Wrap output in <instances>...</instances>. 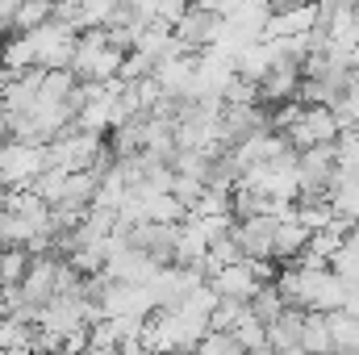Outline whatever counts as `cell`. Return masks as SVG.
Masks as SVG:
<instances>
[{"mask_svg":"<svg viewBox=\"0 0 359 355\" xmlns=\"http://www.w3.org/2000/svg\"><path fill=\"white\" fill-rule=\"evenodd\" d=\"M29 272V251L25 247H8L0 251V293H13Z\"/></svg>","mask_w":359,"mask_h":355,"instance_id":"4fadbf2b","label":"cell"},{"mask_svg":"<svg viewBox=\"0 0 359 355\" xmlns=\"http://www.w3.org/2000/svg\"><path fill=\"white\" fill-rule=\"evenodd\" d=\"M301 351L305 355H330V335H326V318H322V314H305Z\"/></svg>","mask_w":359,"mask_h":355,"instance_id":"2e32d148","label":"cell"},{"mask_svg":"<svg viewBox=\"0 0 359 355\" xmlns=\"http://www.w3.org/2000/svg\"><path fill=\"white\" fill-rule=\"evenodd\" d=\"M121 59L126 55L109 46L104 29H88V34H76V51H72L67 76L80 80V84H109V80H117Z\"/></svg>","mask_w":359,"mask_h":355,"instance_id":"7a4b0ae2","label":"cell"},{"mask_svg":"<svg viewBox=\"0 0 359 355\" xmlns=\"http://www.w3.org/2000/svg\"><path fill=\"white\" fill-rule=\"evenodd\" d=\"M205 284L213 288L217 301H238V305H247V301L259 293L255 267L247 264V260H238V264H230V267H213V272H205Z\"/></svg>","mask_w":359,"mask_h":355,"instance_id":"ba28073f","label":"cell"},{"mask_svg":"<svg viewBox=\"0 0 359 355\" xmlns=\"http://www.w3.org/2000/svg\"><path fill=\"white\" fill-rule=\"evenodd\" d=\"M34 339V326L17 322V318H4L0 322V351H13V347H29Z\"/></svg>","mask_w":359,"mask_h":355,"instance_id":"d6986e66","label":"cell"},{"mask_svg":"<svg viewBox=\"0 0 359 355\" xmlns=\"http://www.w3.org/2000/svg\"><path fill=\"white\" fill-rule=\"evenodd\" d=\"M196 355H247L238 343H234V335H222V330H209L201 343H196Z\"/></svg>","mask_w":359,"mask_h":355,"instance_id":"ffe728a7","label":"cell"},{"mask_svg":"<svg viewBox=\"0 0 359 355\" xmlns=\"http://www.w3.org/2000/svg\"><path fill=\"white\" fill-rule=\"evenodd\" d=\"M247 318V305H238V301H217V309L209 314V330H222V335H230L238 322Z\"/></svg>","mask_w":359,"mask_h":355,"instance_id":"ac0fdd59","label":"cell"},{"mask_svg":"<svg viewBox=\"0 0 359 355\" xmlns=\"http://www.w3.org/2000/svg\"><path fill=\"white\" fill-rule=\"evenodd\" d=\"M205 255H209L205 234L184 217L176 226V260H172V267H201V272H205Z\"/></svg>","mask_w":359,"mask_h":355,"instance_id":"7c38bea8","label":"cell"},{"mask_svg":"<svg viewBox=\"0 0 359 355\" xmlns=\"http://www.w3.org/2000/svg\"><path fill=\"white\" fill-rule=\"evenodd\" d=\"M292 172H297V196H326V192H330V184H334V172H339L334 142L301 151Z\"/></svg>","mask_w":359,"mask_h":355,"instance_id":"277c9868","label":"cell"},{"mask_svg":"<svg viewBox=\"0 0 359 355\" xmlns=\"http://www.w3.org/2000/svg\"><path fill=\"white\" fill-rule=\"evenodd\" d=\"M297 92H301V63L280 59L276 46H271V63L255 84V96L268 100V105H288V100H297Z\"/></svg>","mask_w":359,"mask_h":355,"instance_id":"52a82bcc","label":"cell"},{"mask_svg":"<svg viewBox=\"0 0 359 355\" xmlns=\"http://www.w3.org/2000/svg\"><path fill=\"white\" fill-rule=\"evenodd\" d=\"M326 318V335H330V355H359V318L347 309L322 314Z\"/></svg>","mask_w":359,"mask_h":355,"instance_id":"30bf717a","label":"cell"},{"mask_svg":"<svg viewBox=\"0 0 359 355\" xmlns=\"http://www.w3.org/2000/svg\"><path fill=\"white\" fill-rule=\"evenodd\" d=\"M50 13H55V4H46V0L17 4V13H13V34H34V29H42V25L50 21ZM13 34H8V38H13Z\"/></svg>","mask_w":359,"mask_h":355,"instance_id":"9a60e30c","label":"cell"},{"mask_svg":"<svg viewBox=\"0 0 359 355\" xmlns=\"http://www.w3.org/2000/svg\"><path fill=\"white\" fill-rule=\"evenodd\" d=\"M343 130H339V121H334V113L330 109H318V105H301V117L284 130V142L301 155V151H309V147H326V142H334Z\"/></svg>","mask_w":359,"mask_h":355,"instance_id":"5b68a950","label":"cell"},{"mask_svg":"<svg viewBox=\"0 0 359 355\" xmlns=\"http://www.w3.org/2000/svg\"><path fill=\"white\" fill-rule=\"evenodd\" d=\"M276 222H284V217L255 213V217H247V222H234V226H230V239L238 243V255H243V260H251V264H271Z\"/></svg>","mask_w":359,"mask_h":355,"instance_id":"8992f818","label":"cell"},{"mask_svg":"<svg viewBox=\"0 0 359 355\" xmlns=\"http://www.w3.org/2000/svg\"><path fill=\"white\" fill-rule=\"evenodd\" d=\"M8 318V305H4V293H0V322Z\"/></svg>","mask_w":359,"mask_h":355,"instance_id":"7402d4cb","label":"cell"},{"mask_svg":"<svg viewBox=\"0 0 359 355\" xmlns=\"http://www.w3.org/2000/svg\"><path fill=\"white\" fill-rule=\"evenodd\" d=\"M230 335H234V343H238L247 355H251V351H264V347H268V330H264V326H259L251 314H247V318H243V322H238Z\"/></svg>","mask_w":359,"mask_h":355,"instance_id":"e0dca14e","label":"cell"},{"mask_svg":"<svg viewBox=\"0 0 359 355\" xmlns=\"http://www.w3.org/2000/svg\"><path fill=\"white\" fill-rule=\"evenodd\" d=\"M301 326H305V314L301 309H284L271 326H264L268 330V351L276 355H288L301 347Z\"/></svg>","mask_w":359,"mask_h":355,"instance_id":"8fae6325","label":"cell"},{"mask_svg":"<svg viewBox=\"0 0 359 355\" xmlns=\"http://www.w3.org/2000/svg\"><path fill=\"white\" fill-rule=\"evenodd\" d=\"M309 247V230L297 226L292 217L276 222V239H271V264H297Z\"/></svg>","mask_w":359,"mask_h":355,"instance_id":"9c48e42d","label":"cell"},{"mask_svg":"<svg viewBox=\"0 0 359 355\" xmlns=\"http://www.w3.org/2000/svg\"><path fill=\"white\" fill-rule=\"evenodd\" d=\"M13 13H17V4H13V0H4V4H0V38H8V34H13Z\"/></svg>","mask_w":359,"mask_h":355,"instance_id":"44dd1931","label":"cell"},{"mask_svg":"<svg viewBox=\"0 0 359 355\" xmlns=\"http://www.w3.org/2000/svg\"><path fill=\"white\" fill-rule=\"evenodd\" d=\"M46 163L50 168H59V172H104V168H113V151H109V142L104 138H96V134H84V130H63L50 147H46Z\"/></svg>","mask_w":359,"mask_h":355,"instance_id":"6da1fadb","label":"cell"},{"mask_svg":"<svg viewBox=\"0 0 359 355\" xmlns=\"http://www.w3.org/2000/svg\"><path fill=\"white\" fill-rule=\"evenodd\" d=\"M247 314L259 322V326H271L280 314H284V301H280V293H276V284H259V293L247 301Z\"/></svg>","mask_w":359,"mask_h":355,"instance_id":"5bb4252c","label":"cell"},{"mask_svg":"<svg viewBox=\"0 0 359 355\" xmlns=\"http://www.w3.org/2000/svg\"><path fill=\"white\" fill-rule=\"evenodd\" d=\"M222 25H226V21H222L209 4H192V8H184V17L172 25V38H176V46L184 55H205V51L217 46Z\"/></svg>","mask_w":359,"mask_h":355,"instance_id":"3957f363","label":"cell"}]
</instances>
